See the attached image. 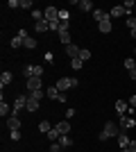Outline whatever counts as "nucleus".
Returning a JSON list of instances; mask_svg holds the SVG:
<instances>
[{
  "mask_svg": "<svg viewBox=\"0 0 136 152\" xmlns=\"http://www.w3.org/2000/svg\"><path fill=\"white\" fill-rule=\"evenodd\" d=\"M111 136H116V139H118V136H120V127L113 125V123L109 121V123H104L102 132L97 134V139H100V141H107V139H111Z\"/></svg>",
  "mask_w": 136,
  "mask_h": 152,
  "instance_id": "obj_1",
  "label": "nucleus"
},
{
  "mask_svg": "<svg viewBox=\"0 0 136 152\" xmlns=\"http://www.w3.org/2000/svg\"><path fill=\"white\" fill-rule=\"evenodd\" d=\"M45 95H48L50 100H59V102H66V95L61 93V91H59L57 86H48V89H45Z\"/></svg>",
  "mask_w": 136,
  "mask_h": 152,
  "instance_id": "obj_2",
  "label": "nucleus"
},
{
  "mask_svg": "<svg viewBox=\"0 0 136 152\" xmlns=\"http://www.w3.org/2000/svg\"><path fill=\"white\" fill-rule=\"evenodd\" d=\"M23 75L30 80V77H43V68L41 66H25L23 68Z\"/></svg>",
  "mask_w": 136,
  "mask_h": 152,
  "instance_id": "obj_3",
  "label": "nucleus"
},
{
  "mask_svg": "<svg viewBox=\"0 0 136 152\" xmlns=\"http://www.w3.org/2000/svg\"><path fill=\"white\" fill-rule=\"evenodd\" d=\"M27 91H30V93L43 91V80H41V77H30V80H27Z\"/></svg>",
  "mask_w": 136,
  "mask_h": 152,
  "instance_id": "obj_4",
  "label": "nucleus"
},
{
  "mask_svg": "<svg viewBox=\"0 0 136 152\" xmlns=\"http://www.w3.org/2000/svg\"><path fill=\"white\" fill-rule=\"evenodd\" d=\"M23 107H27V95H18V98L14 100V114L12 116H18Z\"/></svg>",
  "mask_w": 136,
  "mask_h": 152,
  "instance_id": "obj_5",
  "label": "nucleus"
},
{
  "mask_svg": "<svg viewBox=\"0 0 136 152\" xmlns=\"http://www.w3.org/2000/svg\"><path fill=\"white\" fill-rule=\"evenodd\" d=\"M43 16H45L48 23H50V20H59V9H57V7H52V5H48V7H45V12H43Z\"/></svg>",
  "mask_w": 136,
  "mask_h": 152,
  "instance_id": "obj_6",
  "label": "nucleus"
},
{
  "mask_svg": "<svg viewBox=\"0 0 136 152\" xmlns=\"http://www.w3.org/2000/svg\"><path fill=\"white\" fill-rule=\"evenodd\" d=\"M120 127H123V129H134L136 118H132V116H120Z\"/></svg>",
  "mask_w": 136,
  "mask_h": 152,
  "instance_id": "obj_7",
  "label": "nucleus"
},
{
  "mask_svg": "<svg viewBox=\"0 0 136 152\" xmlns=\"http://www.w3.org/2000/svg\"><path fill=\"white\" fill-rule=\"evenodd\" d=\"M55 129H57L61 136H66V134L71 132V123H68V121H59L57 125H55Z\"/></svg>",
  "mask_w": 136,
  "mask_h": 152,
  "instance_id": "obj_8",
  "label": "nucleus"
},
{
  "mask_svg": "<svg viewBox=\"0 0 136 152\" xmlns=\"http://www.w3.org/2000/svg\"><path fill=\"white\" fill-rule=\"evenodd\" d=\"M109 16H111V18H120V16H127V12H125L123 5H116V7H111Z\"/></svg>",
  "mask_w": 136,
  "mask_h": 152,
  "instance_id": "obj_9",
  "label": "nucleus"
},
{
  "mask_svg": "<svg viewBox=\"0 0 136 152\" xmlns=\"http://www.w3.org/2000/svg\"><path fill=\"white\" fill-rule=\"evenodd\" d=\"M7 127H9V132L20 129V118H18V116H9V118H7Z\"/></svg>",
  "mask_w": 136,
  "mask_h": 152,
  "instance_id": "obj_10",
  "label": "nucleus"
},
{
  "mask_svg": "<svg viewBox=\"0 0 136 152\" xmlns=\"http://www.w3.org/2000/svg\"><path fill=\"white\" fill-rule=\"evenodd\" d=\"M79 50H82V48H77V45H75V43L66 45V55H68V57H71V59H77V57H79Z\"/></svg>",
  "mask_w": 136,
  "mask_h": 152,
  "instance_id": "obj_11",
  "label": "nucleus"
},
{
  "mask_svg": "<svg viewBox=\"0 0 136 152\" xmlns=\"http://www.w3.org/2000/svg\"><path fill=\"white\" fill-rule=\"evenodd\" d=\"M116 111H118V116H125L127 111H129V102L118 100V102H116Z\"/></svg>",
  "mask_w": 136,
  "mask_h": 152,
  "instance_id": "obj_12",
  "label": "nucleus"
},
{
  "mask_svg": "<svg viewBox=\"0 0 136 152\" xmlns=\"http://www.w3.org/2000/svg\"><path fill=\"white\" fill-rule=\"evenodd\" d=\"M111 27H113V25H111V18L102 20V23H97V30L102 32V34H109V32H111Z\"/></svg>",
  "mask_w": 136,
  "mask_h": 152,
  "instance_id": "obj_13",
  "label": "nucleus"
},
{
  "mask_svg": "<svg viewBox=\"0 0 136 152\" xmlns=\"http://www.w3.org/2000/svg\"><path fill=\"white\" fill-rule=\"evenodd\" d=\"M93 18H95L97 23H102V20L111 18V16H109V12H102V9H95V12H93Z\"/></svg>",
  "mask_w": 136,
  "mask_h": 152,
  "instance_id": "obj_14",
  "label": "nucleus"
},
{
  "mask_svg": "<svg viewBox=\"0 0 136 152\" xmlns=\"http://www.w3.org/2000/svg\"><path fill=\"white\" fill-rule=\"evenodd\" d=\"M34 30H36V32H39V34H43V32H48V30H50V23H48V20H39V23H36V25H34Z\"/></svg>",
  "mask_w": 136,
  "mask_h": 152,
  "instance_id": "obj_15",
  "label": "nucleus"
},
{
  "mask_svg": "<svg viewBox=\"0 0 136 152\" xmlns=\"http://www.w3.org/2000/svg\"><path fill=\"white\" fill-rule=\"evenodd\" d=\"M73 5H77L82 12H91V9H93V2H91V0H79V2H73Z\"/></svg>",
  "mask_w": 136,
  "mask_h": 152,
  "instance_id": "obj_16",
  "label": "nucleus"
},
{
  "mask_svg": "<svg viewBox=\"0 0 136 152\" xmlns=\"http://www.w3.org/2000/svg\"><path fill=\"white\" fill-rule=\"evenodd\" d=\"M27 111H36V109H39V100H36V98H30V95H27Z\"/></svg>",
  "mask_w": 136,
  "mask_h": 152,
  "instance_id": "obj_17",
  "label": "nucleus"
},
{
  "mask_svg": "<svg viewBox=\"0 0 136 152\" xmlns=\"http://www.w3.org/2000/svg\"><path fill=\"white\" fill-rule=\"evenodd\" d=\"M129 143H132V139L127 136V134H120V136H118V145H120V150H125Z\"/></svg>",
  "mask_w": 136,
  "mask_h": 152,
  "instance_id": "obj_18",
  "label": "nucleus"
},
{
  "mask_svg": "<svg viewBox=\"0 0 136 152\" xmlns=\"http://www.w3.org/2000/svg\"><path fill=\"white\" fill-rule=\"evenodd\" d=\"M12 114H14V109L2 100V102H0V116H12Z\"/></svg>",
  "mask_w": 136,
  "mask_h": 152,
  "instance_id": "obj_19",
  "label": "nucleus"
},
{
  "mask_svg": "<svg viewBox=\"0 0 136 152\" xmlns=\"http://www.w3.org/2000/svg\"><path fill=\"white\" fill-rule=\"evenodd\" d=\"M12 73H9V70H5V73H2V75H0V86H7V84L12 82Z\"/></svg>",
  "mask_w": 136,
  "mask_h": 152,
  "instance_id": "obj_20",
  "label": "nucleus"
},
{
  "mask_svg": "<svg viewBox=\"0 0 136 152\" xmlns=\"http://www.w3.org/2000/svg\"><path fill=\"white\" fill-rule=\"evenodd\" d=\"M59 145H61V148H71L73 145V139L68 136V134H66V136H59Z\"/></svg>",
  "mask_w": 136,
  "mask_h": 152,
  "instance_id": "obj_21",
  "label": "nucleus"
},
{
  "mask_svg": "<svg viewBox=\"0 0 136 152\" xmlns=\"http://www.w3.org/2000/svg\"><path fill=\"white\" fill-rule=\"evenodd\" d=\"M50 129H52V125H50L48 121H41V123H39V132H41V134H48Z\"/></svg>",
  "mask_w": 136,
  "mask_h": 152,
  "instance_id": "obj_22",
  "label": "nucleus"
},
{
  "mask_svg": "<svg viewBox=\"0 0 136 152\" xmlns=\"http://www.w3.org/2000/svg\"><path fill=\"white\" fill-rule=\"evenodd\" d=\"M23 45H25L27 50H34V48H36V39H32V37H27L25 41H23Z\"/></svg>",
  "mask_w": 136,
  "mask_h": 152,
  "instance_id": "obj_23",
  "label": "nucleus"
},
{
  "mask_svg": "<svg viewBox=\"0 0 136 152\" xmlns=\"http://www.w3.org/2000/svg\"><path fill=\"white\" fill-rule=\"evenodd\" d=\"M59 41L66 43V45H71V34H68V32H59Z\"/></svg>",
  "mask_w": 136,
  "mask_h": 152,
  "instance_id": "obj_24",
  "label": "nucleus"
},
{
  "mask_svg": "<svg viewBox=\"0 0 136 152\" xmlns=\"http://www.w3.org/2000/svg\"><path fill=\"white\" fill-rule=\"evenodd\" d=\"M59 136H61V134H59V132H57V129H55V127H52L50 132H48V139H50V141H52V143H55V141H59Z\"/></svg>",
  "mask_w": 136,
  "mask_h": 152,
  "instance_id": "obj_25",
  "label": "nucleus"
},
{
  "mask_svg": "<svg viewBox=\"0 0 136 152\" xmlns=\"http://www.w3.org/2000/svg\"><path fill=\"white\" fill-rule=\"evenodd\" d=\"M79 59H82V61H89V59H91V50L82 48V50H79Z\"/></svg>",
  "mask_w": 136,
  "mask_h": 152,
  "instance_id": "obj_26",
  "label": "nucleus"
},
{
  "mask_svg": "<svg viewBox=\"0 0 136 152\" xmlns=\"http://www.w3.org/2000/svg\"><path fill=\"white\" fill-rule=\"evenodd\" d=\"M68 16H71L68 9H59V20H61V23H68Z\"/></svg>",
  "mask_w": 136,
  "mask_h": 152,
  "instance_id": "obj_27",
  "label": "nucleus"
},
{
  "mask_svg": "<svg viewBox=\"0 0 136 152\" xmlns=\"http://www.w3.org/2000/svg\"><path fill=\"white\" fill-rule=\"evenodd\" d=\"M71 66H73V68H75V70H79V68H82V66H84V61H82V59H71Z\"/></svg>",
  "mask_w": 136,
  "mask_h": 152,
  "instance_id": "obj_28",
  "label": "nucleus"
},
{
  "mask_svg": "<svg viewBox=\"0 0 136 152\" xmlns=\"http://www.w3.org/2000/svg\"><path fill=\"white\" fill-rule=\"evenodd\" d=\"M9 45H12V48H20V45H23V39H20V37H14L12 41H9Z\"/></svg>",
  "mask_w": 136,
  "mask_h": 152,
  "instance_id": "obj_29",
  "label": "nucleus"
},
{
  "mask_svg": "<svg viewBox=\"0 0 136 152\" xmlns=\"http://www.w3.org/2000/svg\"><path fill=\"white\" fill-rule=\"evenodd\" d=\"M125 68H127V70H134L136 68V59H125Z\"/></svg>",
  "mask_w": 136,
  "mask_h": 152,
  "instance_id": "obj_30",
  "label": "nucleus"
},
{
  "mask_svg": "<svg viewBox=\"0 0 136 152\" xmlns=\"http://www.w3.org/2000/svg\"><path fill=\"white\" fill-rule=\"evenodd\" d=\"M32 18H34V20H36V23H39V20H43V18H45V16H43V14H41V12H39V9H34V12H32Z\"/></svg>",
  "mask_w": 136,
  "mask_h": 152,
  "instance_id": "obj_31",
  "label": "nucleus"
},
{
  "mask_svg": "<svg viewBox=\"0 0 136 152\" xmlns=\"http://www.w3.org/2000/svg\"><path fill=\"white\" fill-rule=\"evenodd\" d=\"M27 95H30V98H36V100L41 102V98L45 95V91H34V93H27Z\"/></svg>",
  "mask_w": 136,
  "mask_h": 152,
  "instance_id": "obj_32",
  "label": "nucleus"
},
{
  "mask_svg": "<svg viewBox=\"0 0 136 152\" xmlns=\"http://www.w3.org/2000/svg\"><path fill=\"white\" fill-rule=\"evenodd\" d=\"M123 152H136V141H132V143H129L127 148H125Z\"/></svg>",
  "mask_w": 136,
  "mask_h": 152,
  "instance_id": "obj_33",
  "label": "nucleus"
},
{
  "mask_svg": "<svg viewBox=\"0 0 136 152\" xmlns=\"http://www.w3.org/2000/svg\"><path fill=\"white\" fill-rule=\"evenodd\" d=\"M7 7H12V9H16V7H20V0H9V2H7Z\"/></svg>",
  "mask_w": 136,
  "mask_h": 152,
  "instance_id": "obj_34",
  "label": "nucleus"
},
{
  "mask_svg": "<svg viewBox=\"0 0 136 152\" xmlns=\"http://www.w3.org/2000/svg\"><path fill=\"white\" fill-rule=\"evenodd\" d=\"M16 37H20V39H23V41H25V39L30 37V34H27V30H25V27H23V30H18V34H16Z\"/></svg>",
  "mask_w": 136,
  "mask_h": 152,
  "instance_id": "obj_35",
  "label": "nucleus"
},
{
  "mask_svg": "<svg viewBox=\"0 0 136 152\" xmlns=\"http://www.w3.org/2000/svg\"><path fill=\"white\" fill-rule=\"evenodd\" d=\"M59 150H61V145H59V141H55L50 145V152H59Z\"/></svg>",
  "mask_w": 136,
  "mask_h": 152,
  "instance_id": "obj_36",
  "label": "nucleus"
},
{
  "mask_svg": "<svg viewBox=\"0 0 136 152\" xmlns=\"http://www.w3.org/2000/svg\"><path fill=\"white\" fill-rule=\"evenodd\" d=\"M20 7H23V9H30V7H32V0H20Z\"/></svg>",
  "mask_w": 136,
  "mask_h": 152,
  "instance_id": "obj_37",
  "label": "nucleus"
},
{
  "mask_svg": "<svg viewBox=\"0 0 136 152\" xmlns=\"http://www.w3.org/2000/svg\"><path fill=\"white\" fill-rule=\"evenodd\" d=\"M12 139L14 141H20V129H14V132H12Z\"/></svg>",
  "mask_w": 136,
  "mask_h": 152,
  "instance_id": "obj_38",
  "label": "nucleus"
},
{
  "mask_svg": "<svg viewBox=\"0 0 136 152\" xmlns=\"http://www.w3.org/2000/svg\"><path fill=\"white\" fill-rule=\"evenodd\" d=\"M129 107L136 109V95H132V98H129Z\"/></svg>",
  "mask_w": 136,
  "mask_h": 152,
  "instance_id": "obj_39",
  "label": "nucleus"
},
{
  "mask_svg": "<svg viewBox=\"0 0 136 152\" xmlns=\"http://www.w3.org/2000/svg\"><path fill=\"white\" fill-rule=\"evenodd\" d=\"M73 116H75V109H68V111H66V121H68V118H73Z\"/></svg>",
  "mask_w": 136,
  "mask_h": 152,
  "instance_id": "obj_40",
  "label": "nucleus"
},
{
  "mask_svg": "<svg viewBox=\"0 0 136 152\" xmlns=\"http://www.w3.org/2000/svg\"><path fill=\"white\" fill-rule=\"evenodd\" d=\"M129 75H132V80H136V68H134V70H129Z\"/></svg>",
  "mask_w": 136,
  "mask_h": 152,
  "instance_id": "obj_41",
  "label": "nucleus"
},
{
  "mask_svg": "<svg viewBox=\"0 0 136 152\" xmlns=\"http://www.w3.org/2000/svg\"><path fill=\"white\" fill-rule=\"evenodd\" d=\"M134 18H136V12H134Z\"/></svg>",
  "mask_w": 136,
  "mask_h": 152,
  "instance_id": "obj_42",
  "label": "nucleus"
}]
</instances>
